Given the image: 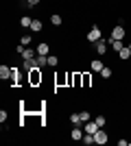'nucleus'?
I'll use <instances>...</instances> for the list:
<instances>
[{"label":"nucleus","mask_w":131,"mask_h":146,"mask_svg":"<svg viewBox=\"0 0 131 146\" xmlns=\"http://www.w3.org/2000/svg\"><path fill=\"white\" fill-rule=\"evenodd\" d=\"M129 57H131V50H129V46H125V48L120 50V59H122V61H127Z\"/></svg>","instance_id":"412c9836"},{"label":"nucleus","mask_w":131,"mask_h":146,"mask_svg":"<svg viewBox=\"0 0 131 146\" xmlns=\"http://www.w3.org/2000/svg\"><path fill=\"white\" fill-rule=\"evenodd\" d=\"M107 39H100V42H96V55L98 57H105L107 55Z\"/></svg>","instance_id":"423d86ee"},{"label":"nucleus","mask_w":131,"mask_h":146,"mask_svg":"<svg viewBox=\"0 0 131 146\" xmlns=\"http://www.w3.org/2000/svg\"><path fill=\"white\" fill-rule=\"evenodd\" d=\"M31 22H33L31 15H22V18H20V26H24V29H26V26H31Z\"/></svg>","instance_id":"a211bd4d"},{"label":"nucleus","mask_w":131,"mask_h":146,"mask_svg":"<svg viewBox=\"0 0 131 146\" xmlns=\"http://www.w3.org/2000/svg\"><path fill=\"white\" fill-rule=\"evenodd\" d=\"M107 140H109V135H107L105 129H98V131L94 133V144H105Z\"/></svg>","instance_id":"20e7f679"},{"label":"nucleus","mask_w":131,"mask_h":146,"mask_svg":"<svg viewBox=\"0 0 131 146\" xmlns=\"http://www.w3.org/2000/svg\"><path fill=\"white\" fill-rule=\"evenodd\" d=\"M31 39H33L31 35H22V46H29V44H31Z\"/></svg>","instance_id":"393cba45"},{"label":"nucleus","mask_w":131,"mask_h":146,"mask_svg":"<svg viewBox=\"0 0 131 146\" xmlns=\"http://www.w3.org/2000/svg\"><path fill=\"white\" fill-rule=\"evenodd\" d=\"M29 29H31L33 33H39V31L44 29V24H42V20H33V22H31V26H29Z\"/></svg>","instance_id":"2eb2a0df"},{"label":"nucleus","mask_w":131,"mask_h":146,"mask_svg":"<svg viewBox=\"0 0 131 146\" xmlns=\"http://www.w3.org/2000/svg\"><path fill=\"white\" fill-rule=\"evenodd\" d=\"M35 68H39V66H37V61H35V59H24V61H22V70H24L26 74L31 72V70H35Z\"/></svg>","instance_id":"39448f33"},{"label":"nucleus","mask_w":131,"mask_h":146,"mask_svg":"<svg viewBox=\"0 0 131 146\" xmlns=\"http://www.w3.org/2000/svg\"><path fill=\"white\" fill-rule=\"evenodd\" d=\"M129 50H131V44H129Z\"/></svg>","instance_id":"cd10ccee"},{"label":"nucleus","mask_w":131,"mask_h":146,"mask_svg":"<svg viewBox=\"0 0 131 146\" xmlns=\"http://www.w3.org/2000/svg\"><path fill=\"white\" fill-rule=\"evenodd\" d=\"M109 46H112L114 50H118V52H120L122 48H125V44H122V39H112V42H109Z\"/></svg>","instance_id":"dca6fc26"},{"label":"nucleus","mask_w":131,"mask_h":146,"mask_svg":"<svg viewBox=\"0 0 131 146\" xmlns=\"http://www.w3.org/2000/svg\"><path fill=\"white\" fill-rule=\"evenodd\" d=\"M127 37V29L122 24H116L112 29V39H125Z\"/></svg>","instance_id":"7ed1b4c3"},{"label":"nucleus","mask_w":131,"mask_h":146,"mask_svg":"<svg viewBox=\"0 0 131 146\" xmlns=\"http://www.w3.org/2000/svg\"><path fill=\"white\" fill-rule=\"evenodd\" d=\"M11 70H13V68H9V66H0V79H2V81L11 79Z\"/></svg>","instance_id":"9d476101"},{"label":"nucleus","mask_w":131,"mask_h":146,"mask_svg":"<svg viewBox=\"0 0 131 146\" xmlns=\"http://www.w3.org/2000/svg\"><path fill=\"white\" fill-rule=\"evenodd\" d=\"M70 122H72L74 127H81V124H83V122H81V116H79V113H70Z\"/></svg>","instance_id":"f3484780"},{"label":"nucleus","mask_w":131,"mask_h":146,"mask_svg":"<svg viewBox=\"0 0 131 146\" xmlns=\"http://www.w3.org/2000/svg\"><path fill=\"white\" fill-rule=\"evenodd\" d=\"M81 79H83V87H92V74L90 72H81Z\"/></svg>","instance_id":"ddd939ff"},{"label":"nucleus","mask_w":131,"mask_h":146,"mask_svg":"<svg viewBox=\"0 0 131 146\" xmlns=\"http://www.w3.org/2000/svg\"><path fill=\"white\" fill-rule=\"evenodd\" d=\"M103 68H105V63H103L100 59H92L90 61V70H92V72H100Z\"/></svg>","instance_id":"1a4fd4ad"},{"label":"nucleus","mask_w":131,"mask_h":146,"mask_svg":"<svg viewBox=\"0 0 131 146\" xmlns=\"http://www.w3.org/2000/svg\"><path fill=\"white\" fill-rule=\"evenodd\" d=\"M57 66H59V57L48 55V68H57Z\"/></svg>","instance_id":"6ab92c4d"},{"label":"nucleus","mask_w":131,"mask_h":146,"mask_svg":"<svg viewBox=\"0 0 131 146\" xmlns=\"http://www.w3.org/2000/svg\"><path fill=\"white\" fill-rule=\"evenodd\" d=\"M7 118H9V113H7V109L0 111V122H7Z\"/></svg>","instance_id":"a878e982"},{"label":"nucleus","mask_w":131,"mask_h":146,"mask_svg":"<svg viewBox=\"0 0 131 146\" xmlns=\"http://www.w3.org/2000/svg\"><path fill=\"white\" fill-rule=\"evenodd\" d=\"M70 137H72V140H74V142L83 140V131H81V129H79V127H74V129H72V133H70Z\"/></svg>","instance_id":"4468645a"},{"label":"nucleus","mask_w":131,"mask_h":146,"mask_svg":"<svg viewBox=\"0 0 131 146\" xmlns=\"http://www.w3.org/2000/svg\"><path fill=\"white\" fill-rule=\"evenodd\" d=\"M35 50H37V55H48V52H50V44L48 42H42Z\"/></svg>","instance_id":"9b49d317"},{"label":"nucleus","mask_w":131,"mask_h":146,"mask_svg":"<svg viewBox=\"0 0 131 146\" xmlns=\"http://www.w3.org/2000/svg\"><path fill=\"white\" fill-rule=\"evenodd\" d=\"M85 39H87L90 44L100 42V39H103V33H100V29H98V26H92V29H90V33L85 35Z\"/></svg>","instance_id":"f03ea898"},{"label":"nucleus","mask_w":131,"mask_h":146,"mask_svg":"<svg viewBox=\"0 0 131 146\" xmlns=\"http://www.w3.org/2000/svg\"><path fill=\"white\" fill-rule=\"evenodd\" d=\"M50 24H53V26H59V24H61V15H59V13L50 15Z\"/></svg>","instance_id":"4be33fe9"},{"label":"nucleus","mask_w":131,"mask_h":146,"mask_svg":"<svg viewBox=\"0 0 131 146\" xmlns=\"http://www.w3.org/2000/svg\"><path fill=\"white\" fill-rule=\"evenodd\" d=\"M11 81H13V87H20V83H22V76H20V68H13V70H11Z\"/></svg>","instance_id":"6e6552de"},{"label":"nucleus","mask_w":131,"mask_h":146,"mask_svg":"<svg viewBox=\"0 0 131 146\" xmlns=\"http://www.w3.org/2000/svg\"><path fill=\"white\" fill-rule=\"evenodd\" d=\"M79 116H81V122L85 124V122L90 120V111H79Z\"/></svg>","instance_id":"b1692460"},{"label":"nucleus","mask_w":131,"mask_h":146,"mask_svg":"<svg viewBox=\"0 0 131 146\" xmlns=\"http://www.w3.org/2000/svg\"><path fill=\"white\" fill-rule=\"evenodd\" d=\"M35 57H37V50H33V48H29V46H26L24 52H22V59H35Z\"/></svg>","instance_id":"f8f14e48"},{"label":"nucleus","mask_w":131,"mask_h":146,"mask_svg":"<svg viewBox=\"0 0 131 146\" xmlns=\"http://www.w3.org/2000/svg\"><path fill=\"white\" fill-rule=\"evenodd\" d=\"M112 68H109V66H105V68H103V70H100V76H103V79H112Z\"/></svg>","instance_id":"aec40b11"},{"label":"nucleus","mask_w":131,"mask_h":146,"mask_svg":"<svg viewBox=\"0 0 131 146\" xmlns=\"http://www.w3.org/2000/svg\"><path fill=\"white\" fill-rule=\"evenodd\" d=\"M44 81V74H42V68H35L29 72V87H39Z\"/></svg>","instance_id":"f257e3e1"},{"label":"nucleus","mask_w":131,"mask_h":146,"mask_svg":"<svg viewBox=\"0 0 131 146\" xmlns=\"http://www.w3.org/2000/svg\"><path fill=\"white\" fill-rule=\"evenodd\" d=\"M39 2H42V0H26V5H29V7H37Z\"/></svg>","instance_id":"bb28decb"},{"label":"nucleus","mask_w":131,"mask_h":146,"mask_svg":"<svg viewBox=\"0 0 131 146\" xmlns=\"http://www.w3.org/2000/svg\"><path fill=\"white\" fill-rule=\"evenodd\" d=\"M98 129H100V127H98V124H96V120H94V122H90V120H87L85 124H83V131H85V133H92V135L96 133Z\"/></svg>","instance_id":"0eeeda50"},{"label":"nucleus","mask_w":131,"mask_h":146,"mask_svg":"<svg viewBox=\"0 0 131 146\" xmlns=\"http://www.w3.org/2000/svg\"><path fill=\"white\" fill-rule=\"evenodd\" d=\"M96 124H98V127L103 129V127L107 124V118H105V116H96Z\"/></svg>","instance_id":"5701e85b"}]
</instances>
